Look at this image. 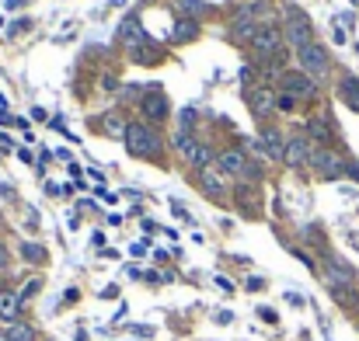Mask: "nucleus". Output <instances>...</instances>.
Listing matches in <instances>:
<instances>
[{
	"label": "nucleus",
	"instance_id": "473e14b6",
	"mask_svg": "<svg viewBox=\"0 0 359 341\" xmlns=\"http://www.w3.org/2000/svg\"><path fill=\"white\" fill-rule=\"evenodd\" d=\"M0 341H8V334H4V331H0Z\"/></svg>",
	"mask_w": 359,
	"mask_h": 341
},
{
	"label": "nucleus",
	"instance_id": "6ab92c4d",
	"mask_svg": "<svg viewBox=\"0 0 359 341\" xmlns=\"http://www.w3.org/2000/svg\"><path fill=\"white\" fill-rule=\"evenodd\" d=\"M195 35H199V21H192V18H178L175 28H171V38L175 42H192Z\"/></svg>",
	"mask_w": 359,
	"mask_h": 341
},
{
	"label": "nucleus",
	"instance_id": "423d86ee",
	"mask_svg": "<svg viewBox=\"0 0 359 341\" xmlns=\"http://www.w3.org/2000/svg\"><path fill=\"white\" fill-rule=\"evenodd\" d=\"M171 146L178 150V157H182L185 164H192V167H199V170H202V167H210V150L202 146L199 140H192L188 133H178V136L171 140Z\"/></svg>",
	"mask_w": 359,
	"mask_h": 341
},
{
	"label": "nucleus",
	"instance_id": "ddd939ff",
	"mask_svg": "<svg viewBox=\"0 0 359 341\" xmlns=\"http://www.w3.org/2000/svg\"><path fill=\"white\" fill-rule=\"evenodd\" d=\"M325 278H328V286H331V289H342V286H352V282H356L352 268L342 265V261H335V258H328V265H325Z\"/></svg>",
	"mask_w": 359,
	"mask_h": 341
},
{
	"label": "nucleus",
	"instance_id": "f3484780",
	"mask_svg": "<svg viewBox=\"0 0 359 341\" xmlns=\"http://www.w3.org/2000/svg\"><path fill=\"white\" fill-rule=\"evenodd\" d=\"M338 98H342L345 108L359 111V77H345V80L338 84Z\"/></svg>",
	"mask_w": 359,
	"mask_h": 341
},
{
	"label": "nucleus",
	"instance_id": "b1692460",
	"mask_svg": "<svg viewBox=\"0 0 359 341\" xmlns=\"http://www.w3.org/2000/svg\"><path fill=\"white\" fill-rule=\"evenodd\" d=\"M195 119H199V111H195V108H185L182 116H178V122H182V133H192Z\"/></svg>",
	"mask_w": 359,
	"mask_h": 341
},
{
	"label": "nucleus",
	"instance_id": "9b49d317",
	"mask_svg": "<svg viewBox=\"0 0 359 341\" xmlns=\"http://www.w3.org/2000/svg\"><path fill=\"white\" fill-rule=\"evenodd\" d=\"M311 140L307 136H293L290 143H286V160L283 164H290V167H303V164H311Z\"/></svg>",
	"mask_w": 359,
	"mask_h": 341
},
{
	"label": "nucleus",
	"instance_id": "c85d7f7f",
	"mask_svg": "<svg viewBox=\"0 0 359 341\" xmlns=\"http://www.w3.org/2000/svg\"><path fill=\"white\" fill-rule=\"evenodd\" d=\"M345 175H352V178H356V182H359V160H352V164H349V167H345Z\"/></svg>",
	"mask_w": 359,
	"mask_h": 341
},
{
	"label": "nucleus",
	"instance_id": "0eeeda50",
	"mask_svg": "<svg viewBox=\"0 0 359 341\" xmlns=\"http://www.w3.org/2000/svg\"><path fill=\"white\" fill-rule=\"evenodd\" d=\"M283 38H286V35H283V28L269 21V25H262L259 32H254L251 45H254V52H259L262 60H265V56H279V52H283Z\"/></svg>",
	"mask_w": 359,
	"mask_h": 341
},
{
	"label": "nucleus",
	"instance_id": "a211bd4d",
	"mask_svg": "<svg viewBox=\"0 0 359 341\" xmlns=\"http://www.w3.org/2000/svg\"><path fill=\"white\" fill-rule=\"evenodd\" d=\"M21 310V296L11 289H0V320H18Z\"/></svg>",
	"mask_w": 359,
	"mask_h": 341
},
{
	"label": "nucleus",
	"instance_id": "39448f33",
	"mask_svg": "<svg viewBox=\"0 0 359 341\" xmlns=\"http://www.w3.org/2000/svg\"><path fill=\"white\" fill-rule=\"evenodd\" d=\"M311 167L318 170V175H321L325 182H338V178L345 175V167H349V164H345L335 150L321 146V150H314V153H311Z\"/></svg>",
	"mask_w": 359,
	"mask_h": 341
},
{
	"label": "nucleus",
	"instance_id": "f257e3e1",
	"mask_svg": "<svg viewBox=\"0 0 359 341\" xmlns=\"http://www.w3.org/2000/svg\"><path fill=\"white\" fill-rule=\"evenodd\" d=\"M126 146H129L133 157H161L164 140L157 136V129H153V126L129 122V129H126Z\"/></svg>",
	"mask_w": 359,
	"mask_h": 341
},
{
	"label": "nucleus",
	"instance_id": "c756f323",
	"mask_svg": "<svg viewBox=\"0 0 359 341\" xmlns=\"http://www.w3.org/2000/svg\"><path fill=\"white\" fill-rule=\"evenodd\" d=\"M21 32H28V21H18V25H11V35H21Z\"/></svg>",
	"mask_w": 359,
	"mask_h": 341
},
{
	"label": "nucleus",
	"instance_id": "5701e85b",
	"mask_svg": "<svg viewBox=\"0 0 359 341\" xmlns=\"http://www.w3.org/2000/svg\"><path fill=\"white\" fill-rule=\"evenodd\" d=\"M21 254H25V261H45V248L42 244H25Z\"/></svg>",
	"mask_w": 359,
	"mask_h": 341
},
{
	"label": "nucleus",
	"instance_id": "cd10ccee",
	"mask_svg": "<svg viewBox=\"0 0 359 341\" xmlns=\"http://www.w3.org/2000/svg\"><path fill=\"white\" fill-rule=\"evenodd\" d=\"M259 314H262V320H269V324H276V310H269V307H262Z\"/></svg>",
	"mask_w": 359,
	"mask_h": 341
},
{
	"label": "nucleus",
	"instance_id": "1a4fd4ad",
	"mask_svg": "<svg viewBox=\"0 0 359 341\" xmlns=\"http://www.w3.org/2000/svg\"><path fill=\"white\" fill-rule=\"evenodd\" d=\"M248 108H251L254 119H269L276 111V94L269 87H251L248 91Z\"/></svg>",
	"mask_w": 359,
	"mask_h": 341
},
{
	"label": "nucleus",
	"instance_id": "7c9ffc66",
	"mask_svg": "<svg viewBox=\"0 0 359 341\" xmlns=\"http://www.w3.org/2000/svg\"><path fill=\"white\" fill-rule=\"evenodd\" d=\"M217 286H220V289H227V293H234V286H230V278H224V275L217 278Z\"/></svg>",
	"mask_w": 359,
	"mask_h": 341
},
{
	"label": "nucleus",
	"instance_id": "393cba45",
	"mask_svg": "<svg viewBox=\"0 0 359 341\" xmlns=\"http://www.w3.org/2000/svg\"><path fill=\"white\" fill-rule=\"evenodd\" d=\"M39 289H42V278H28V282H25V289L18 293V296H21V303H25V300H32Z\"/></svg>",
	"mask_w": 359,
	"mask_h": 341
},
{
	"label": "nucleus",
	"instance_id": "6e6552de",
	"mask_svg": "<svg viewBox=\"0 0 359 341\" xmlns=\"http://www.w3.org/2000/svg\"><path fill=\"white\" fill-rule=\"evenodd\" d=\"M199 188L206 192L210 199H217V202H227V192H230L227 175H220L217 167H202V170H199Z\"/></svg>",
	"mask_w": 359,
	"mask_h": 341
},
{
	"label": "nucleus",
	"instance_id": "4be33fe9",
	"mask_svg": "<svg viewBox=\"0 0 359 341\" xmlns=\"http://www.w3.org/2000/svg\"><path fill=\"white\" fill-rule=\"evenodd\" d=\"M126 129H129V126H126L119 116H105V133H109V136H126Z\"/></svg>",
	"mask_w": 359,
	"mask_h": 341
},
{
	"label": "nucleus",
	"instance_id": "20e7f679",
	"mask_svg": "<svg viewBox=\"0 0 359 341\" xmlns=\"http://www.w3.org/2000/svg\"><path fill=\"white\" fill-rule=\"evenodd\" d=\"M279 94H290L293 101L300 98V101H311L314 94H318V80H311L303 70H290V74H283V80H279Z\"/></svg>",
	"mask_w": 359,
	"mask_h": 341
},
{
	"label": "nucleus",
	"instance_id": "72a5a7b5",
	"mask_svg": "<svg viewBox=\"0 0 359 341\" xmlns=\"http://www.w3.org/2000/svg\"><path fill=\"white\" fill-rule=\"evenodd\" d=\"M356 4H359V0H356Z\"/></svg>",
	"mask_w": 359,
	"mask_h": 341
},
{
	"label": "nucleus",
	"instance_id": "aec40b11",
	"mask_svg": "<svg viewBox=\"0 0 359 341\" xmlns=\"http://www.w3.org/2000/svg\"><path fill=\"white\" fill-rule=\"evenodd\" d=\"M175 11H178L182 18L199 21V14H202V0H175Z\"/></svg>",
	"mask_w": 359,
	"mask_h": 341
},
{
	"label": "nucleus",
	"instance_id": "2f4dec72",
	"mask_svg": "<svg viewBox=\"0 0 359 341\" xmlns=\"http://www.w3.org/2000/svg\"><path fill=\"white\" fill-rule=\"evenodd\" d=\"M230 320H234V314H230V310H227V314H217V324H230Z\"/></svg>",
	"mask_w": 359,
	"mask_h": 341
},
{
	"label": "nucleus",
	"instance_id": "f03ea898",
	"mask_svg": "<svg viewBox=\"0 0 359 341\" xmlns=\"http://www.w3.org/2000/svg\"><path fill=\"white\" fill-rule=\"evenodd\" d=\"M296 60H300V70L311 77V80H321V77H328V70H331L328 49H325L321 42H311V45L296 49Z\"/></svg>",
	"mask_w": 359,
	"mask_h": 341
},
{
	"label": "nucleus",
	"instance_id": "2eb2a0df",
	"mask_svg": "<svg viewBox=\"0 0 359 341\" xmlns=\"http://www.w3.org/2000/svg\"><path fill=\"white\" fill-rule=\"evenodd\" d=\"M262 150H265L272 160H286V143H283V133H279V129H265V133H262Z\"/></svg>",
	"mask_w": 359,
	"mask_h": 341
},
{
	"label": "nucleus",
	"instance_id": "4468645a",
	"mask_svg": "<svg viewBox=\"0 0 359 341\" xmlns=\"http://www.w3.org/2000/svg\"><path fill=\"white\" fill-rule=\"evenodd\" d=\"M119 42H122V45H129V49H136L140 42H146V35H143V28H140V21H136V18H126V21L119 25Z\"/></svg>",
	"mask_w": 359,
	"mask_h": 341
},
{
	"label": "nucleus",
	"instance_id": "dca6fc26",
	"mask_svg": "<svg viewBox=\"0 0 359 341\" xmlns=\"http://www.w3.org/2000/svg\"><path fill=\"white\" fill-rule=\"evenodd\" d=\"M303 136L311 140V143H321V146H328V143H331V129H328V122H325V119H311V122H303Z\"/></svg>",
	"mask_w": 359,
	"mask_h": 341
},
{
	"label": "nucleus",
	"instance_id": "9d476101",
	"mask_svg": "<svg viewBox=\"0 0 359 341\" xmlns=\"http://www.w3.org/2000/svg\"><path fill=\"white\" fill-rule=\"evenodd\" d=\"M217 170H220V175L244 178V170H248V157H244L241 150H224V153H217Z\"/></svg>",
	"mask_w": 359,
	"mask_h": 341
},
{
	"label": "nucleus",
	"instance_id": "412c9836",
	"mask_svg": "<svg viewBox=\"0 0 359 341\" xmlns=\"http://www.w3.org/2000/svg\"><path fill=\"white\" fill-rule=\"evenodd\" d=\"M4 334H8V341H35V331H32L28 324H18V320H14Z\"/></svg>",
	"mask_w": 359,
	"mask_h": 341
},
{
	"label": "nucleus",
	"instance_id": "f8f14e48",
	"mask_svg": "<svg viewBox=\"0 0 359 341\" xmlns=\"http://www.w3.org/2000/svg\"><path fill=\"white\" fill-rule=\"evenodd\" d=\"M143 116H146L150 122H164V119L171 116V104H168V98H164L161 91L146 94V98H143Z\"/></svg>",
	"mask_w": 359,
	"mask_h": 341
},
{
	"label": "nucleus",
	"instance_id": "a878e982",
	"mask_svg": "<svg viewBox=\"0 0 359 341\" xmlns=\"http://www.w3.org/2000/svg\"><path fill=\"white\" fill-rule=\"evenodd\" d=\"M293 104H296V101H293L290 94H276V108H283V111H293Z\"/></svg>",
	"mask_w": 359,
	"mask_h": 341
},
{
	"label": "nucleus",
	"instance_id": "7ed1b4c3",
	"mask_svg": "<svg viewBox=\"0 0 359 341\" xmlns=\"http://www.w3.org/2000/svg\"><path fill=\"white\" fill-rule=\"evenodd\" d=\"M283 35H286V42L293 49H303V45L314 42V25H311V18H307L300 8H290L286 25H283Z\"/></svg>",
	"mask_w": 359,
	"mask_h": 341
},
{
	"label": "nucleus",
	"instance_id": "bb28decb",
	"mask_svg": "<svg viewBox=\"0 0 359 341\" xmlns=\"http://www.w3.org/2000/svg\"><path fill=\"white\" fill-rule=\"evenodd\" d=\"M8 261H11V258H8V248H4V241H0V272L8 268Z\"/></svg>",
	"mask_w": 359,
	"mask_h": 341
}]
</instances>
